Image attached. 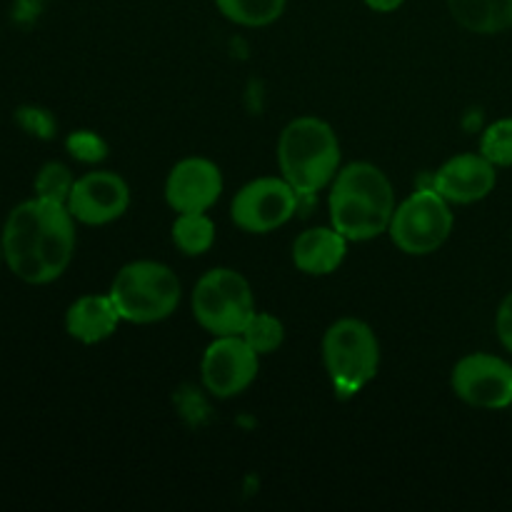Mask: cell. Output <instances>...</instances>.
Wrapping results in <instances>:
<instances>
[{
    "label": "cell",
    "instance_id": "6da1fadb",
    "mask_svg": "<svg viewBox=\"0 0 512 512\" xmlns=\"http://www.w3.org/2000/svg\"><path fill=\"white\" fill-rule=\"evenodd\" d=\"M3 260L28 285H48L68 270L75 253V218L68 205L33 200L15 205L3 225Z\"/></svg>",
    "mask_w": 512,
    "mask_h": 512
},
{
    "label": "cell",
    "instance_id": "7a4b0ae2",
    "mask_svg": "<svg viewBox=\"0 0 512 512\" xmlns=\"http://www.w3.org/2000/svg\"><path fill=\"white\" fill-rule=\"evenodd\" d=\"M328 205L330 225L348 240L363 243L390 228L395 190L378 165L350 163L335 175Z\"/></svg>",
    "mask_w": 512,
    "mask_h": 512
},
{
    "label": "cell",
    "instance_id": "3957f363",
    "mask_svg": "<svg viewBox=\"0 0 512 512\" xmlns=\"http://www.w3.org/2000/svg\"><path fill=\"white\" fill-rule=\"evenodd\" d=\"M278 165L298 195H313L333 183L340 168L335 130L320 118H295L278 140Z\"/></svg>",
    "mask_w": 512,
    "mask_h": 512
},
{
    "label": "cell",
    "instance_id": "277c9868",
    "mask_svg": "<svg viewBox=\"0 0 512 512\" xmlns=\"http://www.w3.org/2000/svg\"><path fill=\"white\" fill-rule=\"evenodd\" d=\"M180 293L183 288L173 268L155 260H135L123 265L108 290L120 320L135 325H150L170 318L178 308Z\"/></svg>",
    "mask_w": 512,
    "mask_h": 512
},
{
    "label": "cell",
    "instance_id": "5b68a950",
    "mask_svg": "<svg viewBox=\"0 0 512 512\" xmlns=\"http://www.w3.org/2000/svg\"><path fill=\"white\" fill-rule=\"evenodd\" d=\"M328 378L340 398L358 395L380 368V345L373 328L358 318H340L323 338Z\"/></svg>",
    "mask_w": 512,
    "mask_h": 512
},
{
    "label": "cell",
    "instance_id": "8992f818",
    "mask_svg": "<svg viewBox=\"0 0 512 512\" xmlns=\"http://www.w3.org/2000/svg\"><path fill=\"white\" fill-rule=\"evenodd\" d=\"M193 315L208 333L240 335L255 313L250 283L233 268H215L205 273L193 288Z\"/></svg>",
    "mask_w": 512,
    "mask_h": 512
},
{
    "label": "cell",
    "instance_id": "52a82bcc",
    "mask_svg": "<svg viewBox=\"0 0 512 512\" xmlns=\"http://www.w3.org/2000/svg\"><path fill=\"white\" fill-rule=\"evenodd\" d=\"M453 210L435 188H423L395 208L390 238L403 253L430 255L453 233Z\"/></svg>",
    "mask_w": 512,
    "mask_h": 512
},
{
    "label": "cell",
    "instance_id": "ba28073f",
    "mask_svg": "<svg viewBox=\"0 0 512 512\" xmlns=\"http://www.w3.org/2000/svg\"><path fill=\"white\" fill-rule=\"evenodd\" d=\"M298 208V193L285 178H258L243 185L230 205V218L245 233H270L288 223Z\"/></svg>",
    "mask_w": 512,
    "mask_h": 512
},
{
    "label": "cell",
    "instance_id": "9c48e42d",
    "mask_svg": "<svg viewBox=\"0 0 512 512\" xmlns=\"http://www.w3.org/2000/svg\"><path fill=\"white\" fill-rule=\"evenodd\" d=\"M453 393L480 410H503L512 405V365L490 353H470L450 375Z\"/></svg>",
    "mask_w": 512,
    "mask_h": 512
},
{
    "label": "cell",
    "instance_id": "30bf717a",
    "mask_svg": "<svg viewBox=\"0 0 512 512\" xmlns=\"http://www.w3.org/2000/svg\"><path fill=\"white\" fill-rule=\"evenodd\" d=\"M260 355L243 340V335H218L208 345L200 363L203 383L215 398H235L258 378Z\"/></svg>",
    "mask_w": 512,
    "mask_h": 512
},
{
    "label": "cell",
    "instance_id": "8fae6325",
    "mask_svg": "<svg viewBox=\"0 0 512 512\" xmlns=\"http://www.w3.org/2000/svg\"><path fill=\"white\" fill-rule=\"evenodd\" d=\"M68 210L83 225H108L123 218L130 205V188L118 173L95 170L75 180Z\"/></svg>",
    "mask_w": 512,
    "mask_h": 512
},
{
    "label": "cell",
    "instance_id": "7c38bea8",
    "mask_svg": "<svg viewBox=\"0 0 512 512\" xmlns=\"http://www.w3.org/2000/svg\"><path fill=\"white\" fill-rule=\"evenodd\" d=\"M223 193V173L208 158H185L165 180V200L175 213H208Z\"/></svg>",
    "mask_w": 512,
    "mask_h": 512
},
{
    "label": "cell",
    "instance_id": "4fadbf2b",
    "mask_svg": "<svg viewBox=\"0 0 512 512\" xmlns=\"http://www.w3.org/2000/svg\"><path fill=\"white\" fill-rule=\"evenodd\" d=\"M498 183L495 165L483 153H463L450 158L443 168L435 173L433 188L443 195L448 203L470 205L488 198Z\"/></svg>",
    "mask_w": 512,
    "mask_h": 512
},
{
    "label": "cell",
    "instance_id": "5bb4252c",
    "mask_svg": "<svg viewBox=\"0 0 512 512\" xmlns=\"http://www.w3.org/2000/svg\"><path fill=\"white\" fill-rule=\"evenodd\" d=\"M348 238L330 228H310L293 243V263L305 275H330L343 265Z\"/></svg>",
    "mask_w": 512,
    "mask_h": 512
},
{
    "label": "cell",
    "instance_id": "9a60e30c",
    "mask_svg": "<svg viewBox=\"0 0 512 512\" xmlns=\"http://www.w3.org/2000/svg\"><path fill=\"white\" fill-rule=\"evenodd\" d=\"M120 323V313L110 295H83L65 313V330L73 340L95 345L108 340Z\"/></svg>",
    "mask_w": 512,
    "mask_h": 512
},
{
    "label": "cell",
    "instance_id": "2e32d148",
    "mask_svg": "<svg viewBox=\"0 0 512 512\" xmlns=\"http://www.w3.org/2000/svg\"><path fill=\"white\" fill-rule=\"evenodd\" d=\"M455 23L478 35H495L512 28V0H448Z\"/></svg>",
    "mask_w": 512,
    "mask_h": 512
},
{
    "label": "cell",
    "instance_id": "e0dca14e",
    "mask_svg": "<svg viewBox=\"0 0 512 512\" xmlns=\"http://www.w3.org/2000/svg\"><path fill=\"white\" fill-rule=\"evenodd\" d=\"M173 243L185 255H203L215 243V223L205 213H178L173 223Z\"/></svg>",
    "mask_w": 512,
    "mask_h": 512
},
{
    "label": "cell",
    "instance_id": "ac0fdd59",
    "mask_svg": "<svg viewBox=\"0 0 512 512\" xmlns=\"http://www.w3.org/2000/svg\"><path fill=\"white\" fill-rule=\"evenodd\" d=\"M288 0H215L220 13L245 28H265L283 15Z\"/></svg>",
    "mask_w": 512,
    "mask_h": 512
},
{
    "label": "cell",
    "instance_id": "d6986e66",
    "mask_svg": "<svg viewBox=\"0 0 512 512\" xmlns=\"http://www.w3.org/2000/svg\"><path fill=\"white\" fill-rule=\"evenodd\" d=\"M240 335H243V340L255 350V353L270 355L283 345L285 328L275 315L258 313V310H255L253 318L248 320V325H245Z\"/></svg>",
    "mask_w": 512,
    "mask_h": 512
},
{
    "label": "cell",
    "instance_id": "ffe728a7",
    "mask_svg": "<svg viewBox=\"0 0 512 512\" xmlns=\"http://www.w3.org/2000/svg\"><path fill=\"white\" fill-rule=\"evenodd\" d=\"M73 185V173L63 163H45L35 175V195L43 200H53V203H68Z\"/></svg>",
    "mask_w": 512,
    "mask_h": 512
},
{
    "label": "cell",
    "instance_id": "44dd1931",
    "mask_svg": "<svg viewBox=\"0 0 512 512\" xmlns=\"http://www.w3.org/2000/svg\"><path fill=\"white\" fill-rule=\"evenodd\" d=\"M480 153L495 165V168H510L512 165V118L498 120L490 125L480 140Z\"/></svg>",
    "mask_w": 512,
    "mask_h": 512
},
{
    "label": "cell",
    "instance_id": "7402d4cb",
    "mask_svg": "<svg viewBox=\"0 0 512 512\" xmlns=\"http://www.w3.org/2000/svg\"><path fill=\"white\" fill-rule=\"evenodd\" d=\"M65 148H68V153L78 163L85 165H95L108 158V143L98 133H93V130H75V133H70L68 140H65Z\"/></svg>",
    "mask_w": 512,
    "mask_h": 512
},
{
    "label": "cell",
    "instance_id": "603a6c76",
    "mask_svg": "<svg viewBox=\"0 0 512 512\" xmlns=\"http://www.w3.org/2000/svg\"><path fill=\"white\" fill-rule=\"evenodd\" d=\"M15 123L20 125V130H25L28 135L40 140H50L58 130L53 113L38 105H23V108L15 110Z\"/></svg>",
    "mask_w": 512,
    "mask_h": 512
},
{
    "label": "cell",
    "instance_id": "cb8c5ba5",
    "mask_svg": "<svg viewBox=\"0 0 512 512\" xmlns=\"http://www.w3.org/2000/svg\"><path fill=\"white\" fill-rule=\"evenodd\" d=\"M495 328H498L500 343L512 353V293L500 303L498 318H495Z\"/></svg>",
    "mask_w": 512,
    "mask_h": 512
},
{
    "label": "cell",
    "instance_id": "d4e9b609",
    "mask_svg": "<svg viewBox=\"0 0 512 512\" xmlns=\"http://www.w3.org/2000/svg\"><path fill=\"white\" fill-rule=\"evenodd\" d=\"M40 10H43V0H13V20L20 25L38 20Z\"/></svg>",
    "mask_w": 512,
    "mask_h": 512
},
{
    "label": "cell",
    "instance_id": "484cf974",
    "mask_svg": "<svg viewBox=\"0 0 512 512\" xmlns=\"http://www.w3.org/2000/svg\"><path fill=\"white\" fill-rule=\"evenodd\" d=\"M403 3L405 0H365V5H368L370 10H375V13H393V10H398Z\"/></svg>",
    "mask_w": 512,
    "mask_h": 512
},
{
    "label": "cell",
    "instance_id": "4316f807",
    "mask_svg": "<svg viewBox=\"0 0 512 512\" xmlns=\"http://www.w3.org/2000/svg\"><path fill=\"white\" fill-rule=\"evenodd\" d=\"M0 260H3V243H0Z\"/></svg>",
    "mask_w": 512,
    "mask_h": 512
}]
</instances>
